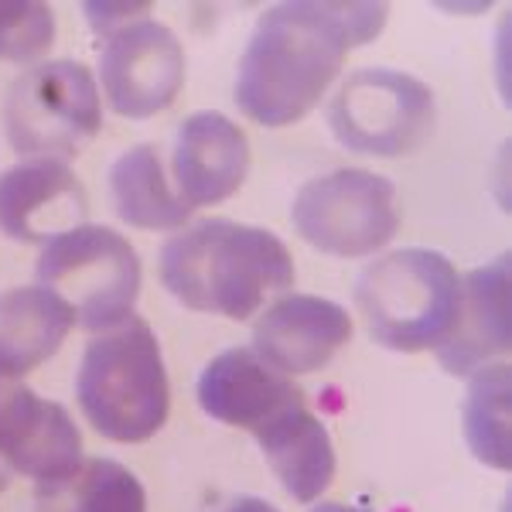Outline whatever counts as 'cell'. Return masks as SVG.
<instances>
[{
	"mask_svg": "<svg viewBox=\"0 0 512 512\" xmlns=\"http://www.w3.org/2000/svg\"><path fill=\"white\" fill-rule=\"evenodd\" d=\"M386 4H274L236 69V106L267 130L291 127L325 99L352 48L373 41Z\"/></svg>",
	"mask_w": 512,
	"mask_h": 512,
	"instance_id": "1",
	"label": "cell"
},
{
	"mask_svg": "<svg viewBox=\"0 0 512 512\" xmlns=\"http://www.w3.org/2000/svg\"><path fill=\"white\" fill-rule=\"evenodd\" d=\"M158 267L178 304L233 321H250L263 301L294 287V260L284 239L229 219H205L175 233Z\"/></svg>",
	"mask_w": 512,
	"mask_h": 512,
	"instance_id": "2",
	"label": "cell"
},
{
	"mask_svg": "<svg viewBox=\"0 0 512 512\" xmlns=\"http://www.w3.org/2000/svg\"><path fill=\"white\" fill-rule=\"evenodd\" d=\"M76 396L89 424L117 444H140L161 431L171 407L168 369L144 318L130 315L93 335L82 352Z\"/></svg>",
	"mask_w": 512,
	"mask_h": 512,
	"instance_id": "3",
	"label": "cell"
},
{
	"mask_svg": "<svg viewBox=\"0 0 512 512\" xmlns=\"http://www.w3.org/2000/svg\"><path fill=\"white\" fill-rule=\"evenodd\" d=\"M458 297V270L437 250H396L369 263L355 284V304L373 342L407 355L441 349Z\"/></svg>",
	"mask_w": 512,
	"mask_h": 512,
	"instance_id": "4",
	"label": "cell"
},
{
	"mask_svg": "<svg viewBox=\"0 0 512 512\" xmlns=\"http://www.w3.org/2000/svg\"><path fill=\"white\" fill-rule=\"evenodd\" d=\"M89 28L103 38L99 82L113 113L147 120L168 110L185 86V48L151 18L147 4H86Z\"/></svg>",
	"mask_w": 512,
	"mask_h": 512,
	"instance_id": "5",
	"label": "cell"
},
{
	"mask_svg": "<svg viewBox=\"0 0 512 512\" xmlns=\"http://www.w3.org/2000/svg\"><path fill=\"white\" fill-rule=\"evenodd\" d=\"M35 277L76 311V325L99 335L134 315L140 256L117 229L79 226L45 243Z\"/></svg>",
	"mask_w": 512,
	"mask_h": 512,
	"instance_id": "6",
	"label": "cell"
},
{
	"mask_svg": "<svg viewBox=\"0 0 512 512\" xmlns=\"http://www.w3.org/2000/svg\"><path fill=\"white\" fill-rule=\"evenodd\" d=\"M4 127L11 147L28 161L76 158L103 130L93 72L82 62H41L7 89Z\"/></svg>",
	"mask_w": 512,
	"mask_h": 512,
	"instance_id": "7",
	"label": "cell"
},
{
	"mask_svg": "<svg viewBox=\"0 0 512 512\" xmlns=\"http://www.w3.org/2000/svg\"><path fill=\"white\" fill-rule=\"evenodd\" d=\"M437 103L431 86L396 69H359L328 103V127L345 151L407 158L431 140Z\"/></svg>",
	"mask_w": 512,
	"mask_h": 512,
	"instance_id": "8",
	"label": "cell"
},
{
	"mask_svg": "<svg viewBox=\"0 0 512 512\" xmlns=\"http://www.w3.org/2000/svg\"><path fill=\"white\" fill-rule=\"evenodd\" d=\"M297 236L328 256H369L400 233V202L390 178L362 168L321 175L297 192Z\"/></svg>",
	"mask_w": 512,
	"mask_h": 512,
	"instance_id": "9",
	"label": "cell"
},
{
	"mask_svg": "<svg viewBox=\"0 0 512 512\" xmlns=\"http://www.w3.org/2000/svg\"><path fill=\"white\" fill-rule=\"evenodd\" d=\"M0 461L18 475L55 482L82 461V434L65 407L0 376Z\"/></svg>",
	"mask_w": 512,
	"mask_h": 512,
	"instance_id": "10",
	"label": "cell"
},
{
	"mask_svg": "<svg viewBox=\"0 0 512 512\" xmlns=\"http://www.w3.org/2000/svg\"><path fill=\"white\" fill-rule=\"evenodd\" d=\"M352 338L342 304L315 294H287L253 325V352L280 376L318 373Z\"/></svg>",
	"mask_w": 512,
	"mask_h": 512,
	"instance_id": "11",
	"label": "cell"
},
{
	"mask_svg": "<svg viewBox=\"0 0 512 512\" xmlns=\"http://www.w3.org/2000/svg\"><path fill=\"white\" fill-rule=\"evenodd\" d=\"M86 216V188L65 161H21L0 175V233L18 243H52Z\"/></svg>",
	"mask_w": 512,
	"mask_h": 512,
	"instance_id": "12",
	"label": "cell"
},
{
	"mask_svg": "<svg viewBox=\"0 0 512 512\" xmlns=\"http://www.w3.org/2000/svg\"><path fill=\"white\" fill-rule=\"evenodd\" d=\"M175 192L185 209L219 205L243 188L250 175V140L216 110L192 113L175 140Z\"/></svg>",
	"mask_w": 512,
	"mask_h": 512,
	"instance_id": "13",
	"label": "cell"
},
{
	"mask_svg": "<svg viewBox=\"0 0 512 512\" xmlns=\"http://www.w3.org/2000/svg\"><path fill=\"white\" fill-rule=\"evenodd\" d=\"M509 349V253H502L489 267H478L468 277H461L451 335L434 352L444 373L472 376L475 369L489 366Z\"/></svg>",
	"mask_w": 512,
	"mask_h": 512,
	"instance_id": "14",
	"label": "cell"
},
{
	"mask_svg": "<svg viewBox=\"0 0 512 512\" xmlns=\"http://www.w3.org/2000/svg\"><path fill=\"white\" fill-rule=\"evenodd\" d=\"M304 400L291 376L270 369L253 349H226L219 352L198 376V403L212 420L229 427L253 431L287 403Z\"/></svg>",
	"mask_w": 512,
	"mask_h": 512,
	"instance_id": "15",
	"label": "cell"
},
{
	"mask_svg": "<svg viewBox=\"0 0 512 512\" xmlns=\"http://www.w3.org/2000/svg\"><path fill=\"white\" fill-rule=\"evenodd\" d=\"M270 461L284 492L308 506L335 478V448L325 424L308 410V400L287 403L274 417L250 431Z\"/></svg>",
	"mask_w": 512,
	"mask_h": 512,
	"instance_id": "16",
	"label": "cell"
},
{
	"mask_svg": "<svg viewBox=\"0 0 512 512\" xmlns=\"http://www.w3.org/2000/svg\"><path fill=\"white\" fill-rule=\"evenodd\" d=\"M76 328V311L48 287H14L0 294V376L21 379L62 349Z\"/></svg>",
	"mask_w": 512,
	"mask_h": 512,
	"instance_id": "17",
	"label": "cell"
},
{
	"mask_svg": "<svg viewBox=\"0 0 512 512\" xmlns=\"http://www.w3.org/2000/svg\"><path fill=\"white\" fill-rule=\"evenodd\" d=\"M110 195L117 216L134 229H178L192 212L164 178L158 147L137 144L110 168Z\"/></svg>",
	"mask_w": 512,
	"mask_h": 512,
	"instance_id": "18",
	"label": "cell"
},
{
	"mask_svg": "<svg viewBox=\"0 0 512 512\" xmlns=\"http://www.w3.org/2000/svg\"><path fill=\"white\" fill-rule=\"evenodd\" d=\"M38 512H147V492L134 472L110 458H82L69 475L38 482Z\"/></svg>",
	"mask_w": 512,
	"mask_h": 512,
	"instance_id": "19",
	"label": "cell"
},
{
	"mask_svg": "<svg viewBox=\"0 0 512 512\" xmlns=\"http://www.w3.org/2000/svg\"><path fill=\"white\" fill-rule=\"evenodd\" d=\"M465 437L468 448L482 465L509 472L512 441H509V366L489 362L475 369L465 393Z\"/></svg>",
	"mask_w": 512,
	"mask_h": 512,
	"instance_id": "20",
	"label": "cell"
},
{
	"mask_svg": "<svg viewBox=\"0 0 512 512\" xmlns=\"http://www.w3.org/2000/svg\"><path fill=\"white\" fill-rule=\"evenodd\" d=\"M55 41V14L48 4L21 0L0 4V62H35Z\"/></svg>",
	"mask_w": 512,
	"mask_h": 512,
	"instance_id": "21",
	"label": "cell"
},
{
	"mask_svg": "<svg viewBox=\"0 0 512 512\" xmlns=\"http://www.w3.org/2000/svg\"><path fill=\"white\" fill-rule=\"evenodd\" d=\"M205 512H280V509H274L263 499H253V495H233V499L219 502V506H212Z\"/></svg>",
	"mask_w": 512,
	"mask_h": 512,
	"instance_id": "22",
	"label": "cell"
},
{
	"mask_svg": "<svg viewBox=\"0 0 512 512\" xmlns=\"http://www.w3.org/2000/svg\"><path fill=\"white\" fill-rule=\"evenodd\" d=\"M311 512H366V509H355V506H342V502H321Z\"/></svg>",
	"mask_w": 512,
	"mask_h": 512,
	"instance_id": "23",
	"label": "cell"
},
{
	"mask_svg": "<svg viewBox=\"0 0 512 512\" xmlns=\"http://www.w3.org/2000/svg\"><path fill=\"white\" fill-rule=\"evenodd\" d=\"M7 478H11V468L0 461V492H4V485H7Z\"/></svg>",
	"mask_w": 512,
	"mask_h": 512,
	"instance_id": "24",
	"label": "cell"
}]
</instances>
